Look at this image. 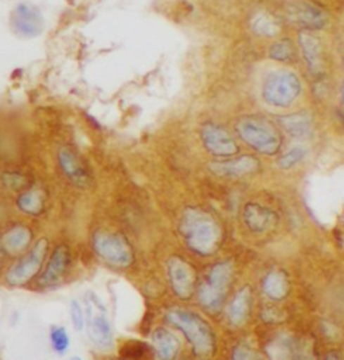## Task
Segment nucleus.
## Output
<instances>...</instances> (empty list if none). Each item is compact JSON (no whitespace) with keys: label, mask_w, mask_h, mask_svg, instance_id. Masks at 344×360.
<instances>
[{"label":"nucleus","mask_w":344,"mask_h":360,"mask_svg":"<svg viewBox=\"0 0 344 360\" xmlns=\"http://www.w3.org/2000/svg\"><path fill=\"white\" fill-rule=\"evenodd\" d=\"M179 233L186 245L196 255H214L222 242V229L218 221L202 209L190 207L183 212Z\"/></svg>","instance_id":"1"},{"label":"nucleus","mask_w":344,"mask_h":360,"mask_svg":"<svg viewBox=\"0 0 344 360\" xmlns=\"http://www.w3.org/2000/svg\"><path fill=\"white\" fill-rule=\"evenodd\" d=\"M167 320L184 335L196 360H211L217 351V340L209 323L191 311L174 308Z\"/></svg>","instance_id":"2"},{"label":"nucleus","mask_w":344,"mask_h":360,"mask_svg":"<svg viewBox=\"0 0 344 360\" xmlns=\"http://www.w3.org/2000/svg\"><path fill=\"white\" fill-rule=\"evenodd\" d=\"M236 131L246 146L261 155H276L283 146L280 129L262 116H242L236 122Z\"/></svg>","instance_id":"3"},{"label":"nucleus","mask_w":344,"mask_h":360,"mask_svg":"<svg viewBox=\"0 0 344 360\" xmlns=\"http://www.w3.org/2000/svg\"><path fill=\"white\" fill-rule=\"evenodd\" d=\"M233 277L234 264L231 261H222L211 266L198 288V301L205 311L209 314H218L222 309Z\"/></svg>","instance_id":"4"},{"label":"nucleus","mask_w":344,"mask_h":360,"mask_svg":"<svg viewBox=\"0 0 344 360\" xmlns=\"http://www.w3.org/2000/svg\"><path fill=\"white\" fill-rule=\"evenodd\" d=\"M302 85L299 75L288 70H276L265 77L261 96L272 108H289L300 97Z\"/></svg>","instance_id":"5"},{"label":"nucleus","mask_w":344,"mask_h":360,"mask_svg":"<svg viewBox=\"0 0 344 360\" xmlns=\"http://www.w3.org/2000/svg\"><path fill=\"white\" fill-rule=\"evenodd\" d=\"M91 246L94 253L112 268L125 269L135 261V253L131 243L120 233L100 229L93 234Z\"/></svg>","instance_id":"6"},{"label":"nucleus","mask_w":344,"mask_h":360,"mask_svg":"<svg viewBox=\"0 0 344 360\" xmlns=\"http://www.w3.org/2000/svg\"><path fill=\"white\" fill-rule=\"evenodd\" d=\"M272 360H317L311 340L289 333L276 336L268 345Z\"/></svg>","instance_id":"7"},{"label":"nucleus","mask_w":344,"mask_h":360,"mask_svg":"<svg viewBox=\"0 0 344 360\" xmlns=\"http://www.w3.org/2000/svg\"><path fill=\"white\" fill-rule=\"evenodd\" d=\"M286 19L301 31L323 30L329 22V13L314 1L296 0L286 8Z\"/></svg>","instance_id":"8"},{"label":"nucleus","mask_w":344,"mask_h":360,"mask_svg":"<svg viewBox=\"0 0 344 360\" xmlns=\"http://www.w3.org/2000/svg\"><path fill=\"white\" fill-rule=\"evenodd\" d=\"M49 242L39 240L25 257H22L7 273V283L11 286H22L32 280V277L42 268L47 255Z\"/></svg>","instance_id":"9"},{"label":"nucleus","mask_w":344,"mask_h":360,"mask_svg":"<svg viewBox=\"0 0 344 360\" xmlns=\"http://www.w3.org/2000/svg\"><path fill=\"white\" fill-rule=\"evenodd\" d=\"M200 140L206 150L215 158H230L238 152L236 139L224 127L206 122L200 129Z\"/></svg>","instance_id":"10"},{"label":"nucleus","mask_w":344,"mask_h":360,"mask_svg":"<svg viewBox=\"0 0 344 360\" xmlns=\"http://www.w3.org/2000/svg\"><path fill=\"white\" fill-rule=\"evenodd\" d=\"M167 271L174 293L180 300H190L194 295L196 283L193 266L183 258L174 255L167 261Z\"/></svg>","instance_id":"11"},{"label":"nucleus","mask_w":344,"mask_h":360,"mask_svg":"<svg viewBox=\"0 0 344 360\" xmlns=\"http://www.w3.org/2000/svg\"><path fill=\"white\" fill-rule=\"evenodd\" d=\"M11 25L20 37L37 38L45 29V19L37 6L31 3H20L13 11Z\"/></svg>","instance_id":"12"},{"label":"nucleus","mask_w":344,"mask_h":360,"mask_svg":"<svg viewBox=\"0 0 344 360\" xmlns=\"http://www.w3.org/2000/svg\"><path fill=\"white\" fill-rule=\"evenodd\" d=\"M97 308V300L93 299L88 315V336L90 342L100 349H110L113 345V330L110 321L105 314L104 307L100 304Z\"/></svg>","instance_id":"13"},{"label":"nucleus","mask_w":344,"mask_h":360,"mask_svg":"<svg viewBox=\"0 0 344 360\" xmlns=\"http://www.w3.org/2000/svg\"><path fill=\"white\" fill-rule=\"evenodd\" d=\"M260 162L255 156L243 155L236 159L230 160H221L210 163L209 169L217 176L229 178V179H238L249 175H253L260 171Z\"/></svg>","instance_id":"14"},{"label":"nucleus","mask_w":344,"mask_h":360,"mask_svg":"<svg viewBox=\"0 0 344 360\" xmlns=\"http://www.w3.org/2000/svg\"><path fill=\"white\" fill-rule=\"evenodd\" d=\"M299 46L301 56L307 65L310 75L314 78H320L324 75V60H323V45L320 38L310 31H300Z\"/></svg>","instance_id":"15"},{"label":"nucleus","mask_w":344,"mask_h":360,"mask_svg":"<svg viewBox=\"0 0 344 360\" xmlns=\"http://www.w3.org/2000/svg\"><path fill=\"white\" fill-rule=\"evenodd\" d=\"M242 217L246 227L255 234L268 233L279 224V215L274 211L255 202L245 205Z\"/></svg>","instance_id":"16"},{"label":"nucleus","mask_w":344,"mask_h":360,"mask_svg":"<svg viewBox=\"0 0 344 360\" xmlns=\"http://www.w3.org/2000/svg\"><path fill=\"white\" fill-rule=\"evenodd\" d=\"M70 266V250L68 246L60 245L56 248L50 257L42 276L39 277V285L51 288L58 285Z\"/></svg>","instance_id":"17"},{"label":"nucleus","mask_w":344,"mask_h":360,"mask_svg":"<svg viewBox=\"0 0 344 360\" xmlns=\"http://www.w3.org/2000/svg\"><path fill=\"white\" fill-rule=\"evenodd\" d=\"M58 165L65 176L77 187H87L89 184L90 175L87 167L75 155V150L62 147L58 150Z\"/></svg>","instance_id":"18"},{"label":"nucleus","mask_w":344,"mask_h":360,"mask_svg":"<svg viewBox=\"0 0 344 360\" xmlns=\"http://www.w3.org/2000/svg\"><path fill=\"white\" fill-rule=\"evenodd\" d=\"M253 307V293L250 286H243L236 293L234 299L229 304L226 316L227 321L233 327L243 326L252 312Z\"/></svg>","instance_id":"19"},{"label":"nucleus","mask_w":344,"mask_h":360,"mask_svg":"<svg viewBox=\"0 0 344 360\" xmlns=\"http://www.w3.org/2000/svg\"><path fill=\"white\" fill-rule=\"evenodd\" d=\"M262 290L270 300L281 301L286 299L291 293V281L288 273L281 268L270 270L262 281Z\"/></svg>","instance_id":"20"},{"label":"nucleus","mask_w":344,"mask_h":360,"mask_svg":"<svg viewBox=\"0 0 344 360\" xmlns=\"http://www.w3.org/2000/svg\"><path fill=\"white\" fill-rule=\"evenodd\" d=\"M277 122L285 134L296 139L307 137L311 134L314 127L312 115L304 110L280 116L277 117Z\"/></svg>","instance_id":"21"},{"label":"nucleus","mask_w":344,"mask_h":360,"mask_svg":"<svg viewBox=\"0 0 344 360\" xmlns=\"http://www.w3.org/2000/svg\"><path fill=\"white\" fill-rule=\"evenodd\" d=\"M152 343L159 360H175L179 354L178 338L165 328H158L152 333Z\"/></svg>","instance_id":"22"},{"label":"nucleus","mask_w":344,"mask_h":360,"mask_svg":"<svg viewBox=\"0 0 344 360\" xmlns=\"http://www.w3.org/2000/svg\"><path fill=\"white\" fill-rule=\"evenodd\" d=\"M250 29L257 37L274 38L281 31V23L279 18L273 15L269 11L258 10L250 19Z\"/></svg>","instance_id":"23"},{"label":"nucleus","mask_w":344,"mask_h":360,"mask_svg":"<svg viewBox=\"0 0 344 360\" xmlns=\"http://www.w3.org/2000/svg\"><path fill=\"white\" fill-rule=\"evenodd\" d=\"M32 240V233L30 229L26 226L16 225L11 227L4 236H3V246L8 255H19L23 252Z\"/></svg>","instance_id":"24"},{"label":"nucleus","mask_w":344,"mask_h":360,"mask_svg":"<svg viewBox=\"0 0 344 360\" xmlns=\"http://www.w3.org/2000/svg\"><path fill=\"white\" fill-rule=\"evenodd\" d=\"M46 199L44 193L38 188H29L16 199L19 210L29 215H39L45 211Z\"/></svg>","instance_id":"25"},{"label":"nucleus","mask_w":344,"mask_h":360,"mask_svg":"<svg viewBox=\"0 0 344 360\" xmlns=\"http://www.w3.org/2000/svg\"><path fill=\"white\" fill-rule=\"evenodd\" d=\"M268 56L270 60L281 63H293L298 58V50L292 39L283 38L269 46Z\"/></svg>","instance_id":"26"},{"label":"nucleus","mask_w":344,"mask_h":360,"mask_svg":"<svg viewBox=\"0 0 344 360\" xmlns=\"http://www.w3.org/2000/svg\"><path fill=\"white\" fill-rule=\"evenodd\" d=\"M307 147L304 146H293L291 150H286L279 159V167L284 171L292 169L295 165H299L307 156Z\"/></svg>","instance_id":"27"},{"label":"nucleus","mask_w":344,"mask_h":360,"mask_svg":"<svg viewBox=\"0 0 344 360\" xmlns=\"http://www.w3.org/2000/svg\"><path fill=\"white\" fill-rule=\"evenodd\" d=\"M231 360H265L253 345L241 342L233 348Z\"/></svg>","instance_id":"28"},{"label":"nucleus","mask_w":344,"mask_h":360,"mask_svg":"<svg viewBox=\"0 0 344 360\" xmlns=\"http://www.w3.org/2000/svg\"><path fill=\"white\" fill-rule=\"evenodd\" d=\"M50 340L56 352H58L60 355L65 354L70 345L69 335L63 327H53L50 330Z\"/></svg>","instance_id":"29"},{"label":"nucleus","mask_w":344,"mask_h":360,"mask_svg":"<svg viewBox=\"0 0 344 360\" xmlns=\"http://www.w3.org/2000/svg\"><path fill=\"white\" fill-rule=\"evenodd\" d=\"M147 354V345L140 340H129L121 347V356L128 360H140Z\"/></svg>","instance_id":"30"},{"label":"nucleus","mask_w":344,"mask_h":360,"mask_svg":"<svg viewBox=\"0 0 344 360\" xmlns=\"http://www.w3.org/2000/svg\"><path fill=\"white\" fill-rule=\"evenodd\" d=\"M3 181L6 187H8L13 191H20L25 187H27V178L18 172H7L3 175Z\"/></svg>","instance_id":"31"},{"label":"nucleus","mask_w":344,"mask_h":360,"mask_svg":"<svg viewBox=\"0 0 344 360\" xmlns=\"http://www.w3.org/2000/svg\"><path fill=\"white\" fill-rule=\"evenodd\" d=\"M70 317H72L73 327H75V330H84V326H85L84 312H82V308H81L79 302L77 300L70 302Z\"/></svg>","instance_id":"32"},{"label":"nucleus","mask_w":344,"mask_h":360,"mask_svg":"<svg viewBox=\"0 0 344 360\" xmlns=\"http://www.w3.org/2000/svg\"><path fill=\"white\" fill-rule=\"evenodd\" d=\"M262 317H264V320L265 321H274V323H277V321H281L280 319H281V315H280V312H276V309H273V308H270V309H265L264 311V314H262Z\"/></svg>","instance_id":"33"},{"label":"nucleus","mask_w":344,"mask_h":360,"mask_svg":"<svg viewBox=\"0 0 344 360\" xmlns=\"http://www.w3.org/2000/svg\"><path fill=\"white\" fill-rule=\"evenodd\" d=\"M326 360H344L338 352H329Z\"/></svg>","instance_id":"34"},{"label":"nucleus","mask_w":344,"mask_h":360,"mask_svg":"<svg viewBox=\"0 0 344 360\" xmlns=\"http://www.w3.org/2000/svg\"><path fill=\"white\" fill-rule=\"evenodd\" d=\"M340 94H342V101H343L344 104V81L343 84H342V88H340Z\"/></svg>","instance_id":"35"},{"label":"nucleus","mask_w":344,"mask_h":360,"mask_svg":"<svg viewBox=\"0 0 344 360\" xmlns=\"http://www.w3.org/2000/svg\"><path fill=\"white\" fill-rule=\"evenodd\" d=\"M69 360H82L81 358H78V356H75V358H70Z\"/></svg>","instance_id":"36"},{"label":"nucleus","mask_w":344,"mask_h":360,"mask_svg":"<svg viewBox=\"0 0 344 360\" xmlns=\"http://www.w3.org/2000/svg\"><path fill=\"white\" fill-rule=\"evenodd\" d=\"M343 63H344V60H343Z\"/></svg>","instance_id":"37"}]
</instances>
